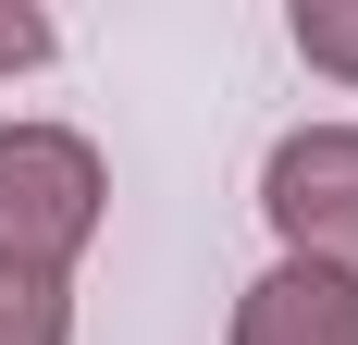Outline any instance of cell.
I'll return each mask as SVG.
<instances>
[{"mask_svg":"<svg viewBox=\"0 0 358 345\" xmlns=\"http://www.w3.org/2000/svg\"><path fill=\"white\" fill-rule=\"evenodd\" d=\"M235 345H358V272L272 259V272L235 296Z\"/></svg>","mask_w":358,"mask_h":345,"instance_id":"cell-3","label":"cell"},{"mask_svg":"<svg viewBox=\"0 0 358 345\" xmlns=\"http://www.w3.org/2000/svg\"><path fill=\"white\" fill-rule=\"evenodd\" d=\"M285 37H296V62H309V74H346V87H358V0H296Z\"/></svg>","mask_w":358,"mask_h":345,"instance_id":"cell-5","label":"cell"},{"mask_svg":"<svg viewBox=\"0 0 358 345\" xmlns=\"http://www.w3.org/2000/svg\"><path fill=\"white\" fill-rule=\"evenodd\" d=\"M0 345H74V284L0 272Z\"/></svg>","mask_w":358,"mask_h":345,"instance_id":"cell-4","label":"cell"},{"mask_svg":"<svg viewBox=\"0 0 358 345\" xmlns=\"http://www.w3.org/2000/svg\"><path fill=\"white\" fill-rule=\"evenodd\" d=\"M50 50H62V25H50L37 0H0V87H13V74H37Z\"/></svg>","mask_w":358,"mask_h":345,"instance_id":"cell-6","label":"cell"},{"mask_svg":"<svg viewBox=\"0 0 358 345\" xmlns=\"http://www.w3.org/2000/svg\"><path fill=\"white\" fill-rule=\"evenodd\" d=\"M111 172L74 124H0V272L74 284V259L99 247Z\"/></svg>","mask_w":358,"mask_h":345,"instance_id":"cell-1","label":"cell"},{"mask_svg":"<svg viewBox=\"0 0 358 345\" xmlns=\"http://www.w3.org/2000/svg\"><path fill=\"white\" fill-rule=\"evenodd\" d=\"M259 222L285 235V259L358 272V124H296L259 161Z\"/></svg>","mask_w":358,"mask_h":345,"instance_id":"cell-2","label":"cell"}]
</instances>
